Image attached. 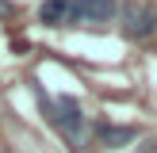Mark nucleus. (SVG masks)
I'll list each match as a JSON object with an SVG mask.
<instances>
[{"instance_id": "nucleus-1", "label": "nucleus", "mask_w": 157, "mask_h": 153, "mask_svg": "<svg viewBox=\"0 0 157 153\" xmlns=\"http://www.w3.org/2000/svg\"><path fill=\"white\" fill-rule=\"evenodd\" d=\"M50 122L65 134L69 149H84V138H88V119H84L81 103H77L73 96H61L58 103H54V119H50Z\"/></svg>"}, {"instance_id": "nucleus-2", "label": "nucleus", "mask_w": 157, "mask_h": 153, "mask_svg": "<svg viewBox=\"0 0 157 153\" xmlns=\"http://www.w3.org/2000/svg\"><path fill=\"white\" fill-rule=\"evenodd\" d=\"M115 15H119L115 0H69L61 27H100V23H111Z\"/></svg>"}, {"instance_id": "nucleus-3", "label": "nucleus", "mask_w": 157, "mask_h": 153, "mask_svg": "<svg viewBox=\"0 0 157 153\" xmlns=\"http://www.w3.org/2000/svg\"><path fill=\"white\" fill-rule=\"evenodd\" d=\"M119 15H123V35H127L130 42H142V38H150V35H153V27H157V12H153L150 4H138V0L123 4V8H119Z\"/></svg>"}, {"instance_id": "nucleus-4", "label": "nucleus", "mask_w": 157, "mask_h": 153, "mask_svg": "<svg viewBox=\"0 0 157 153\" xmlns=\"http://www.w3.org/2000/svg\"><path fill=\"white\" fill-rule=\"evenodd\" d=\"M96 138H100V145H107V149H123V145H130L138 138V130L134 126H111V122H100V126H96Z\"/></svg>"}, {"instance_id": "nucleus-5", "label": "nucleus", "mask_w": 157, "mask_h": 153, "mask_svg": "<svg viewBox=\"0 0 157 153\" xmlns=\"http://www.w3.org/2000/svg\"><path fill=\"white\" fill-rule=\"evenodd\" d=\"M65 8H69V0H42L38 19L50 23V27H61V23H65Z\"/></svg>"}, {"instance_id": "nucleus-6", "label": "nucleus", "mask_w": 157, "mask_h": 153, "mask_svg": "<svg viewBox=\"0 0 157 153\" xmlns=\"http://www.w3.org/2000/svg\"><path fill=\"white\" fill-rule=\"evenodd\" d=\"M138 153H157V138H146V142H142V149H138Z\"/></svg>"}, {"instance_id": "nucleus-7", "label": "nucleus", "mask_w": 157, "mask_h": 153, "mask_svg": "<svg viewBox=\"0 0 157 153\" xmlns=\"http://www.w3.org/2000/svg\"><path fill=\"white\" fill-rule=\"evenodd\" d=\"M0 15H12V4L8 0H0Z\"/></svg>"}, {"instance_id": "nucleus-8", "label": "nucleus", "mask_w": 157, "mask_h": 153, "mask_svg": "<svg viewBox=\"0 0 157 153\" xmlns=\"http://www.w3.org/2000/svg\"><path fill=\"white\" fill-rule=\"evenodd\" d=\"M153 31H157V27H153Z\"/></svg>"}]
</instances>
